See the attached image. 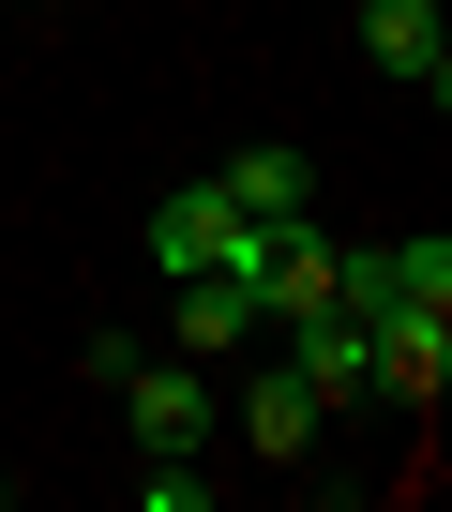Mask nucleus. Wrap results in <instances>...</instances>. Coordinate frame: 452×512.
Returning a JSON list of instances; mask_svg holds the SVG:
<instances>
[{
    "mask_svg": "<svg viewBox=\"0 0 452 512\" xmlns=\"http://www.w3.org/2000/svg\"><path fill=\"white\" fill-rule=\"evenodd\" d=\"M257 241H272V226H242V211H226V181H181V196L151 211V272H242Z\"/></svg>",
    "mask_w": 452,
    "mask_h": 512,
    "instance_id": "obj_2",
    "label": "nucleus"
},
{
    "mask_svg": "<svg viewBox=\"0 0 452 512\" xmlns=\"http://www.w3.org/2000/svg\"><path fill=\"white\" fill-rule=\"evenodd\" d=\"M362 61L392 76V91H452V31H437V0H362Z\"/></svg>",
    "mask_w": 452,
    "mask_h": 512,
    "instance_id": "obj_6",
    "label": "nucleus"
},
{
    "mask_svg": "<svg viewBox=\"0 0 452 512\" xmlns=\"http://www.w3.org/2000/svg\"><path fill=\"white\" fill-rule=\"evenodd\" d=\"M287 362H302V377H317L332 407H347V392H377V347H362V317H347V302H317V317H287Z\"/></svg>",
    "mask_w": 452,
    "mask_h": 512,
    "instance_id": "obj_8",
    "label": "nucleus"
},
{
    "mask_svg": "<svg viewBox=\"0 0 452 512\" xmlns=\"http://www.w3.org/2000/svg\"><path fill=\"white\" fill-rule=\"evenodd\" d=\"M211 181H226V211H242V226H302V211H317V181H302V151H287V136H257V151H226Z\"/></svg>",
    "mask_w": 452,
    "mask_h": 512,
    "instance_id": "obj_7",
    "label": "nucleus"
},
{
    "mask_svg": "<svg viewBox=\"0 0 452 512\" xmlns=\"http://www.w3.org/2000/svg\"><path fill=\"white\" fill-rule=\"evenodd\" d=\"M362 347H377V392H392V407H437V377H452V302H392V317H362Z\"/></svg>",
    "mask_w": 452,
    "mask_h": 512,
    "instance_id": "obj_3",
    "label": "nucleus"
},
{
    "mask_svg": "<svg viewBox=\"0 0 452 512\" xmlns=\"http://www.w3.org/2000/svg\"><path fill=\"white\" fill-rule=\"evenodd\" d=\"M136 497H151V512H211V467H196V452H166V467H136Z\"/></svg>",
    "mask_w": 452,
    "mask_h": 512,
    "instance_id": "obj_10",
    "label": "nucleus"
},
{
    "mask_svg": "<svg viewBox=\"0 0 452 512\" xmlns=\"http://www.w3.org/2000/svg\"><path fill=\"white\" fill-rule=\"evenodd\" d=\"M0 497H16V467H0Z\"/></svg>",
    "mask_w": 452,
    "mask_h": 512,
    "instance_id": "obj_11",
    "label": "nucleus"
},
{
    "mask_svg": "<svg viewBox=\"0 0 452 512\" xmlns=\"http://www.w3.org/2000/svg\"><path fill=\"white\" fill-rule=\"evenodd\" d=\"M121 422H136L151 452H196V437H211V377H196L181 347H166V362L136 347V362H121Z\"/></svg>",
    "mask_w": 452,
    "mask_h": 512,
    "instance_id": "obj_4",
    "label": "nucleus"
},
{
    "mask_svg": "<svg viewBox=\"0 0 452 512\" xmlns=\"http://www.w3.org/2000/svg\"><path fill=\"white\" fill-rule=\"evenodd\" d=\"M166 287H181V362H211V347L257 332V272H166Z\"/></svg>",
    "mask_w": 452,
    "mask_h": 512,
    "instance_id": "obj_9",
    "label": "nucleus"
},
{
    "mask_svg": "<svg viewBox=\"0 0 452 512\" xmlns=\"http://www.w3.org/2000/svg\"><path fill=\"white\" fill-rule=\"evenodd\" d=\"M317 422H332V392H317V377H302V362L272 347V362L242 377V452H272V467H302V452H317Z\"/></svg>",
    "mask_w": 452,
    "mask_h": 512,
    "instance_id": "obj_5",
    "label": "nucleus"
},
{
    "mask_svg": "<svg viewBox=\"0 0 452 512\" xmlns=\"http://www.w3.org/2000/svg\"><path fill=\"white\" fill-rule=\"evenodd\" d=\"M332 302H347V317H392V302H452V241H437V226H407V241H362V256L332 241Z\"/></svg>",
    "mask_w": 452,
    "mask_h": 512,
    "instance_id": "obj_1",
    "label": "nucleus"
}]
</instances>
